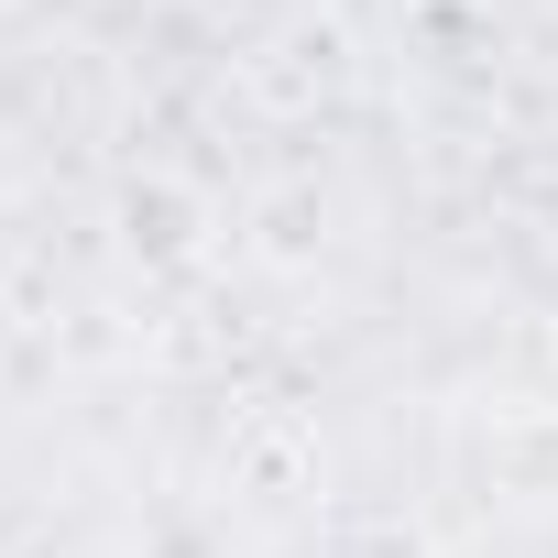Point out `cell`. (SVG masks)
I'll use <instances>...</instances> for the list:
<instances>
[{
	"label": "cell",
	"mask_w": 558,
	"mask_h": 558,
	"mask_svg": "<svg viewBox=\"0 0 558 558\" xmlns=\"http://www.w3.org/2000/svg\"><path fill=\"white\" fill-rule=\"evenodd\" d=\"M121 219H132V252H154V263H175V252H197V208H186L175 186H154V197L132 186V208H121Z\"/></svg>",
	"instance_id": "6da1fadb"
}]
</instances>
